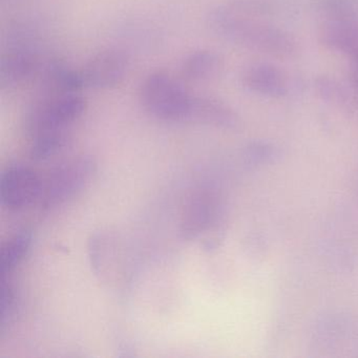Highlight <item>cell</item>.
Here are the masks:
<instances>
[{
	"instance_id": "obj_1",
	"label": "cell",
	"mask_w": 358,
	"mask_h": 358,
	"mask_svg": "<svg viewBox=\"0 0 358 358\" xmlns=\"http://www.w3.org/2000/svg\"><path fill=\"white\" fill-rule=\"evenodd\" d=\"M209 27L225 41L246 49L278 57H294L299 45L294 37L276 27L261 24L255 16L232 8L226 3L209 13Z\"/></svg>"
},
{
	"instance_id": "obj_2",
	"label": "cell",
	"mask_w": 358,
	"mask_h": 358,
	"mask_svg": "<svg viewBox=\"0 0 358 358\" xmlns=\"http://www.w3.org/2000/svg\"><path fill=\"white\" fill-rule=\"evenodd\" d=\"M87 101L80 93L45 94L27 110L24 129L28 137L68 135V129L83 117Z\"/></svg>"
},
{
	"instance_id": "obj_3",
	"label": "cell",
	"mask_w": 358,
	"mask_h": 358,
	"mask_svg": "<svg viewBox=\"0 0 358 358\" xmlns=\"http://www.w3.org/2000/svg\"><path fill=\"white\" fill-rule=\"evenodd\" d=\"M139 98L144 110L155 118L186 122L192 94L169 73L156 71L142 81Z\"/></svg>"
},
{
	"instance_id": "obj_4",
	"label": "cell",
	"mask_w": 358,
	"mask_h": 358,
	"mask_svg": "<svg viewBox=\"0 0 358 358\" xmlns=\"http://www.w3.org/2000/svg\"><path fill=\"white\" fill-rule=\"evenodd\" d=\"M97 164L92 157L71 159L54 169L43 179L39 202L45 207H57L78 194L93 179Z\"/></svg>"
},
{
	"instance_id": "obj_5",
	"label": "cell",
	"mask_w": 358,
	"mask_h": 358,
	"mask_svg": "<svg viewBox=\"0 0 358 358\" xmlns=\"http://www.w3.org/2000/svg\"><path fill=\"white\" fill-rule=\"evenodd\" d=\"M217 194L208 190L194 194L184 207L181 234L186 240H194L210 231L219 244L223 225V208Z\"/></svg>"
},
{
	"instance_id": "obj_6",
	"label": "cell",
	"mask_w": 358,
	"mask_h": 358,
	"mask_svg": "<svg viewBox=\"0 0 358 358\" xmlns=\"http://www.w3.org/2000/svg\"><path fill=\"white\" fill-rule=\"evenodd\" d=\"M43 192V178L24 164L8 166L0 178V200L11 210H20L39 202Z\"/></svg>"
},
{
	"instance_id": "obj_7",
	"label": "cell",
	"mask_w": 358,
	"mask_h": 358,
	"mask_svg": "<svg viewBox=\"0 0 358 358\" xmlns=\"http://www.w3.org/2000/svg\"><path fill=\"white\" fill-rule=\"evenodd\" d=\"M129 69V55L123 50L110 48L92 56L79 72L85 87L110 90L124 80Z\"/></svg>"
},
{
	"instance_id": "obj_8",
	"label": "cell",
	"mask_w": 358,
	"mask_h": 358,
	"mask_svg": "<svg viewBox=\"0 0 358 358\" xmlns=\"http://www.w3.org/2000/svg\"><path fill=\"white\" fill-rule=\"evenodd\" d=\"M241 83L248 91L266 97H284L290 91V79L287 73L271 64L247 66L241 75Z\"/></svg>"
},
{
	"instance_id": "obj_9",
	"label": "cell",
	"mask_w": 358,
	"mask_h": 358,
	"mask_svg": "<svg viewBox=\"0 0 358 358\" xmlns=\"http://www.w3.org/2000/svg\"><path fill=\"white\" fill-rule=\"evenodd\" d=\"M43 62L27 49H13L3 54L0 62V85L12 89L38 77Z\"/></svg>"
},
{
	"instance_id": "obj_10",
	"label": "cell",
	"mask_w": 358,
	"mask_h": 358,
	"mask_svg": "<svg viewBox=\"0 0 358 358\" xmlns=\"http://www.w3.org/2000/svg\"><path fill=\"white\" fill-rule=\"evenodd\" d=\"M186 123L234 129L240 120L234 110L224 102L207 96L192 95Z\"/></svg>"
},
{
	"instance_id": "obj_11",
	"label": "cell",
	"mask_w": 358,
	"mask_h": 358,
	"mask_svg": "<svg viewBox=\"0 0 358 358\" xmlns=\"http://www.w3.org/2000/svg\"><path fill=\"white\" fill-rule=\"evenodd\" d=\"M223 68V59L219 54L211 50L201 49L183 58L180 73L189 83H207L219 77Z\"/></svg>"
},
{
	"instance_id": "obj_12",
	"label": "cell",
	"mask_w": 358,
	"mask_h": 358,
	"mask_svg": "<svg viewBox=\"0 0 358 358\" xmlns=\"http://www.w3.org/2000/svg\"><path fill=\"white\" fill-rule=\"evenodd\" d=\"M32 232L22 230L3 244L0 255V274L7 278L24 259L32 245Z\"/></svg>"
},
{
	"instance_id": "obj_13",
	"label": "cell",
	"mask_w": 358,
	"mask_h": 358,
	"mask_svg": "<svg viewBox=\"0 0 358 358\" xmlns=\"http://www.w3.org/2000/svg\"><path fill=\"white\" fill-rule=\"evenodd\" d=\"M17 307V296L15 289L8 282L7 278L1 280V296H0V331L3 332L12 322Z\"/></svg>"
},
{
	"instance_id": "obj_14",
	"label": "cell",
	"mask_w": 358,
	"mask_h": 358,
	"mask_svg": "<svg viewBox=\"0 0 358 358\" xmlns=\"http://www.w3.org/2000/svg\"><path fill=\"white\" fill-rule=\"evenodd\" d=\"M246 157L253 164H266L278 158V150L269 144L255 142L247 148Z\"/></svg>"
},
{
	"instance_id": "obj_15",
	"label": "cell",
	"mask_w": 358,
	"mask_h": 358,
	"mask_svg": "<svg viewBox=\"0 0 358 358\" xmlns=\"http://www.w3.org/2000/svg\"><path fill=\"white\" fill-rule=\"evenodd\" d=\"M356 62H357V66H358V60H356Z\"/></svg>"
}]
</instances>
